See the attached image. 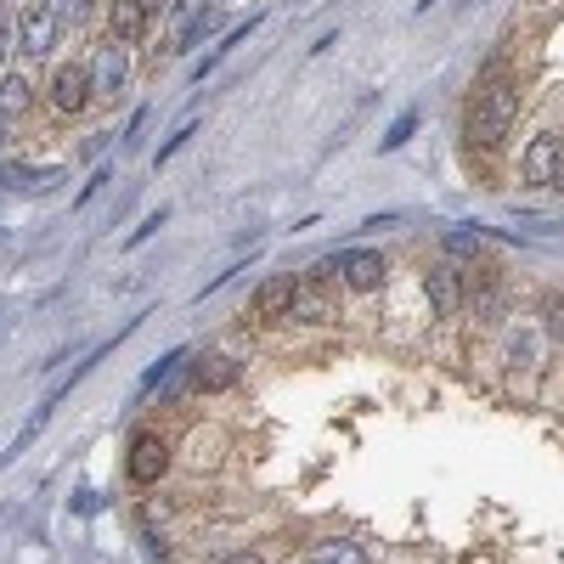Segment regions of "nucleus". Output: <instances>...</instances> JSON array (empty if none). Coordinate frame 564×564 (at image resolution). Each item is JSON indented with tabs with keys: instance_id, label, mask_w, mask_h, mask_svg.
Segmentation results:
<instances>
[{
	"instance_id": "1",
	"label": "nucleus",
	"mask_w": 564,
	"mask_h": 564,
	"mask_svg": "<svg viewBox=\"0 0 564 564\" xmlns=\"http://www.w3.org/2000/svg\"><path fill=\"white\" fill-rule=\"evenodd\" d=\"M513 113H520V85L513 79L486 85L475 97V108H468V141H475V148H497V141L513 130Z\"/></svg>"
},
{
	"instance_id": "2",
	"label": "nucleus",
	"mask_w": 564,
	"mask_h": 564,
	"mask_svg": "<svg viewBox=\"0 0 564 564\" xmlns=\"http://www.w3.org/2000/svg\"><path fill=\"white\" fill-rule=\"evenodd\" d=\"M164 468H170V441L159 430H135L130 435V457H124V475L135 486H159Z\"/></svg>"
},
{
	"instance_id": "3",
	"label": "nucleus",
	"mask_w": 564,
	"mask_h": 564,
	"mask_svg": "<svg viewBox=\"0 0 564 564\" xmlns=\"http://www.w3.org/2000/svg\"><path fill=\"white\" fill-rule=\"evenodd\" d=\"M520 175L531 186H553L564 175V141L558 135H536L531 148H525V159H520Z\"/></svg>"
},
{
	"instance_id": "4",
	"label": "nucleus",
	"mask_w": 564,
	"mask_h": 564,
	"mask_svg": "<svg viewBox=\"0 0 564 564\" xmlns=\"http://www.w3.org/2000/svg\"><path fill=\"white\" fill-rule=\"evenodd\" d=\"M294 294H300V276H271V282H260L254 300H249L254 322H282V316L294 311Z\"/></svg>"
},
{
	"instance_id": "5",
	"label": "nucleus",
	"mask_w": 564,
	"mask_h": 564,
	"mask_svg": "<svg viewBox=\"0 0 564 564\" xmlns=\"http://www.w3.org/2000/svg\"><path fill=\"white\" fill-rule=\"evenodd\" d=\"M85 102H90V68H79V63L57 68L52 74V108L57 113H79Z\"/></svg>"
},
{
	"instance_id": "6",
	"label": "nucleus",
	"mask_w": 564,
	"mask_h": 564,
	"mask_svg": "<svg viewBox=\"0 0 564 564\" xmlns=\"http://www.w3.org/2000/svg\"><path fill=\"white\" fill-rule=\"evenodd\" d=\"M339 271H345V282H350L356 294H372V289H384V276H390L384 254H372V249H356V254H345V260H339Z\"/></svg>"
},
{
	"instance_id": "7",
	"label": "nucleus",
	"mask_w": 564,
	"mask_h": 564,
	"mask_svg": "<svg viewBox=\"0 0 564 564\" xmlns=\"http://www.w3.org/2000/svg\"><path fill=\"white\" fill-rule=\"evenodd\" d=\"M423 289H430L435 316H457V305H463V271L457 265H435L430 276H423Z\"/></svg>"
},
{
	"instance_id": "8",
	"label": "nucleus",
	"mask_w": 564,
	"mask_h": 564,
	"mask_svg": "<svg viewBox=\"0 0 564 564\" xmlns=\"http://www.w3.org/2000/svg\"><path fill=\"white\" fill-rule=\"evenodd\" d=\"M52 40H57V12H45V7L23 12V23H18V45H23L29 57H45V52H52Z\"/></svg>"
},
{
	"instance_id": "9",
	"label": "nucleus",
	"mask_w": 564,
	"mask_h": 564,
	"mask_svg": "<svg viewBox=\"0 0 564 564\" xmlns=\"http://www.w3.org/2000/svg\"><path fill=\"white\" fill-rule=\"evenodd\" d=\"M141 29H148V0H113V12H108V40L130 45Z\"/></svg>"
},
{
	"instance_id": "10",
	"label": "nucleus",
	"mask_w": 564,
	"mask_h": 564,
	"mask_svg": "<svg viewBox=\"0 0 564 564\" xmlns=\"http://www.w3.org/2000/svg\"><path fill=\"white\" fill-rule=\"evenodd\" d=\"M124 85V45L108 40L97 52V68H90V90H102V97H113V90Z\"/></svg>"
},
{
	"instance_id": "11",
	"label": "nucleus",
	"mask_w": 564,
	"mask_h": 564,
	"mask_svg": "<svg viewBox=\"0 0 564 564\" xmlns=\"http://www.w3.org/2000/svg\"><path fill=\"white\" fill-rule=\"evenodd\" d=\"M193 379H198V390H226V384H238V361L231 356H204Z\"/></svg>"
},
{
	"instance_id": "12",
	"label": "nucleus",
	"mask_w": 564,
	"mask_h": 564,
	"mask_svg": "<svg viewBox=\"0 0 564 564\" xmlns=\"http://www.w3.org/2000/svg\"><path fill=\"white\" fill-rule=\"evenodd\" d=\"M29 102H34V85H29L23 74L0 79V119H18V113H29Z\"/></svg>"
},
{
	"instance_id": "13",
	"label": "nucleus",
	"mask_w": 564,
	"mask_h": 564,
	"mask_svg": "<svg viewBox=\"0 0 564 564\" xmlns=\"http://www.w3.org/2000/svg\"><path fill=\"white\" fill-rule=\"evenodd\" d=\"M311 564H367V553H361V542H316Z\"/></svg>"
},
{
	"instance_id": "14",
	"label": "nucleus",
	"mask_w": 564,
	"mask_h": 564,
	"mask_svg": "<svg viewBox=\"0 0 564 564\" xmlns=\"http://www.w3.org/2000/svg\"><path fill=\"white\" fill-rule=\"evenodd\" d=\"M57 181H68V175L63 170H12L7 186H12V193H52Z\"/></svg>"
},
{
	"instance_id": "15",
	"label": "nucleus",
	"mask_w": 564,
	"mask_h": 564,
	"mask_svg": "<svg viewBox=\"0 0 564 564\" xmlns=\"http://www.w3.org/2000/svg\"><path fill=\"white\" fill-rule=\"evenodd\" d=\"M289 316H300V322H327L334 311H327V300L311 289V282H300V294H294V311Z\"/></svg>"
},
{
	"instance_id": "16",
	"label": "nucleus",
	"mask_w": 564,
	"mask_h": 564,
	"mask_svg": "<svg viewBox=\"0 0 564 564\" xmlns=\"http://www.w3.org/2000/svg\"><path fill=\"white\" fill-rule=\"evenodd\" d=\"M542 327L553 339H564V289H553L547 300H542Z\"/></svg>"
},
{
	"instance_id": "17",
	"label": "nucleus",
	"mask_w": 564,
	"mask_h": 564,
	"mask_svg": "<svg viewBox=\"0 0 564 564\" xmlns=\"http://www.w3.org/2000/svg\"><path fill=\"white\" fill-rule=\"evenodd\" d=\"M412 130H417V113H401V119L390 124V135H384V148H401V141H406Z\"/></svg>"
},
{
	"instance_id": "18",
	"label": "nucleus",
	"mask_w": 564,
	"mask_h": 564,
	"mask_svg": "<svg viewBox=\"0 0 564 564\" xmlns=\"http://www.w3.org/2000/svg\"><path fill=\"white\" fill-rule=\"evenodd\" d=\"M90 7V0H57V18H79Z\"/></svg>"
},
{
	"instance_id": "19",
	"label": "nucleus",
	"mask_w": 564,
	"mask_h": 564,
	"mask_svg": "<svg viewBox=\"0 0 564 564\" xmlns=\"http://www.w3.org/2000/svg\"><path fill=\"white\" fill-rule=\"evenodd\" d=\"M220 564H260V558H254V553H226Z\"/></svg>"
},
{
	"instance_id": "20",
	"label": "nucleus",
	"mask_w": 564,
	"mask_h": 564,
	"mask_svg": "<svg viewBox=\"0 0 564 564\" xmlns=\"http://www.w3.org/2000/svg\"><path fill=\"white\" fill-rule=\"evenodd\" d=\"M0 63H7V23H0Z\"/></svg>"
},
{
	"instance_id": "21",
	"label": "nucleus",
	"mask_w": 564,
	"mask_h": 564,
	"mask_svg": "<svg viewBox=\"0 0 564 564\" xmlns=\"http://www.w3.org/2000/svg\"><path fill=\"white\" fill-rule=\"evenodd\" d=\"M558 186H564V175H558Z\"/></svg>"
}]
</instances>
